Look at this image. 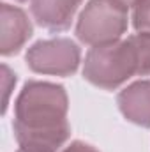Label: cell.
Returning <instances> with one entry per match:
<instances>
[{
    "label": "cell",
    "mask_w": 150,
    "mask_h": 152,
    "mask_svg": "<svg viewBox=\"0 0 150 152\" xmlns=\"http://www.w3.org/2000/svg\"><path fill=\"white\" fill-rule=\"evenodd\" d=\"M127 9L117 0H92L79 16L76 34L87 44L115 42L125 32Z\"/></svg>",
    "instance_id": "3957f363"
},
{
    "label": "cell",
    "mask_w": 150,
    "mask_h": 152,
    "mask_svg": "<svg viewBox=\"0 0 150 152\" xmlns=\"http://www.w3.org/2000/svg\"><path fill=\"white\" fill-rule=\"evenodd\" d=\"M20 152H25V151H21V149H20Z\"/></svg>",
    "instance_id": "7c38bea8"
},
{
    "label": "cell",
    "mask_w": 150,
    "mask_h": 152,
    "mask_svg": "<svg viewBox=\"0 0 150 152\" xmlns=\"http://www.w3.org/2000/svg\"><path fill=\"white\" fill-rule=\"evenodd\" d=\"M64 152H97L94 147H90V145H87V143H81V142H74V143H71L67 149Z\"/></svg>",
    "instance_id": "30bf717a"
},
{
    "label": "cell",
    "mask_w": 150,
    "mask_h": 152,
    "mask_svg": "<svg viewBox=\"0 0 150 152\" xmlns=\"http://www.w3.org/2000/svg\"><path fill=\"white\" fill-rule=\"evenodd\" d=\"M118 106L131 122L150 126V81H138L118 96Z\"/></svg>",
    "instance_id": "52a82bcc"
},
{
    "label": "cell",
    "mask_w": 150,
    "mask_h": 152,
    "mask_svg": "<svg viewBox=\"0 0 150 152\" xmlns=\"http://www.w3.org/2000/svg\"><path fill=\"white\" fill-rule=\"evenodd\" d=\"M79 2L81 0H32V12L41 27L64 30L71 25Z\"/></svg>",
    "instance_id": "8992f818"
},
{
    "label": "cell",
    "mask_w": 150,
    "mask_h": 152,
    "mask_svg": "<svg viewBox=\"0 0 150 152\" xmlns=\"http://www.w3.org/2000/svg\"><path fill=\"white\" fill-rule=\"evenodd\" d=\"M134 64H136V75H149L150 73V34L141 32L127 39Z\"/></svg>",
    "instance_id": "ba28073f"
},
{
    "label": "cell",
    "mask_w": 150,
    "mask_h": 152,
    "mask_svg": "<svg viewBox=\"0 0 150 152\" xmlns=\"http://www.w3.org/2000/svg\"><path fill=\"white\" fill-rule=\"evenodd\" d=\"M20 2H23V0H20Z\"/></svg>",
    "instance_id": "4fadbf2b"
},
{
    "label": "cell",
    "mask_w": 150,
    "mask_h": 152,
    "mask_svg": "<svg viewBox=\"0 0 150 152\" xmlns=\"http://www.w3.org/2000/svg\"><path fill=\"white\" fill-rule=\"evenodd\" d=\"M67 97L60 85L30 81L16 101L14 133L25 152H55L69 136Z\"/></svg>",
    "instance_id": "6da1fadb"
},
{
    "label": "cell",
    "mask_w": 150,
    "mask_h": 152,
    "mask_svg": "<svg viewBox=\"0 0 150 152\" xmlns=\"http://www.w3.org/2000/svg\"><path fill=\"white\" fill-rule=\"evenodd\" d=\"M134 28L138 32H149L150 34V0H143L140 5H136L134 16H133Z\"/></svg>",
    "instance_id": "9c48e42d"
},
{
    "label": "cell",
    "mask_w": 150,
    "mask_h": 152,
    "mask_svg": "<svg viewBox=\"0 0 150 152\" xmlns=\"http://www.w3.org/2000/svg\"><path fill=\"white\" fill-rule=\"evenodd\" d=\"M85 78L103 88H115L136 75V64L127 41L94 46L85 60Z\"/></svg>",
    "instance_id": "7a4b0ae2"
},
{
    "label": "cell",
    "mask_w": 150,
    "mask_h": 152,
    "mask_svg": "<svg viewBox=\"0 0 150 152\" xmlns=\"http://www.w3.org/2000/svg\"><path fill=\"white\" fill-rule=\"evenodd\" d=\"M30 34H32V25L27 20L25 12L9 4H2V41H0L2 55L16 53L23 46V42L30 37Z\"/></svg>",
    "instance_id": "5b68a950"
},
{
    "label": "cell",
    "mask_w": 150,
    "mask_h": 152,
    "mask_svg": "<svg viewBox=\"0 0 150 152\" xmlns=\"http://www.w3.org/2000/svg\"><path fill=\"white\" fill-rule=\"evenodd\" d=\"M117 2H118L120 5H124V7L127 9V7H133V5H134V7H136V5H140V4H141L143 0H117Z\"/></svg>",
    "instance_id": "8fae6325"
},
{
    "label": "cell",
    "mask_w": 150,
    "mask_h": 152,
    "mask_svg": "<svg viewBox=\"0 0 150 152\" xmlns=\"http://www.w3.org/2000/svg\"><path fill=\"white\" fill-rule=\"evenodd\" d=\"M30 69L44 75H73L79 64V50L69 39L41 41L27 53Z\"/></svg>",
    "instance_id": "277c9868"
}]
</instances>
